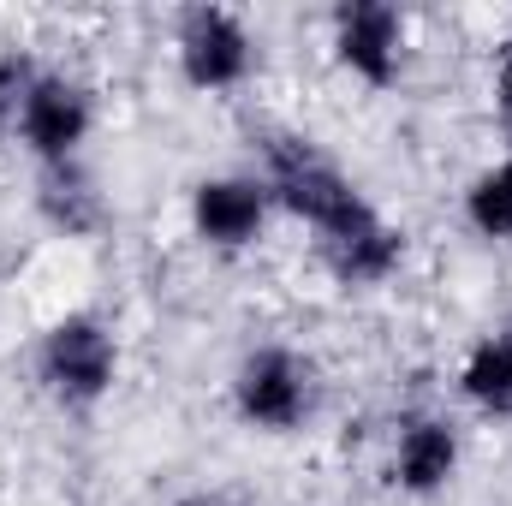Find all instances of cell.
Here are the masks:
<instances>
[{"label":"cell","instance_id":"obj_1","mask_svg":"<svg viewBox=\"0 0 512 506\" xmlns=\"http://www.w3.org/2000/svg\"><path fill=\"white\" fill-rule=\"evenodd\" d=\"M256 179L268 185V203L286 209L292 221H304L316 239H334V233L376 215V203L358 191V179L298 131H274L262 143V173Z\"/></svg>","mask_w":512,"mask_h":506},{"label":"cell","instance_id":"obj_2","mask_svg":"<svg viewBox=\"0 0 512 506\" xmlns=\"http://www.w3.org/2000/svg\"><path fill=\"white\" fill-rule=\"evenodd\" d=\"M36 381L54 405L90 411L114 393L120 381V340L96 310H66L42 328L36 340Z\"/></svg>","mask_w":512,"mask_h":506},{"label":"cell","instance_id":"obj_3","mask_svg":"<svg viewBox=\"0 0 512 506\" xmlns=\"http://www.w3.org/2000/svg\"><path fill=\"white\" fill-rule=\"evenodd\" d=\"M322 405V376L298 346H251L233 370V411L256 435H298Z\"/></svg>","mask_w":512,"mask_h":506},{"label":"cell","instance_id":"obj_4","mask_svg":"<svg viewBox=\"0 0 512 506\" xmlns=\"http://www.w3.org/2000/svg\"><path fill=\"white\" fill-rule=\"evenodd\" d=\"M173 60L197 96H233L256 78V36L233 6H185L173 18Z\"/></svg>","mask_w":512,"mask_h":506},{"label":"cell","instance_id":"obj_5","mask_svg":"<svg viewBox=\"0 0 512 506\" xmlns=\"http://www.w3.org/2000/svg\"><path fill=\"white\" fill-rule=\"evenodd\" d=\"M328 48L364 90H393L405 78L411 18L393 0H346L328 12Z\"/></svg>","mask_w":512,"mask_h":506},{"label":"cell","instance_id":"obj_6","mask_svg":"<svg viewBox=\"0 0 512 506\" xmlns=\"http://www.w3.org/2000/svg\"><path fill=\"white\" fill-rule=\"evenodd\" d=\"M90 131H96V96H90V84L72 78V72H48L42 66V78L24 96V114H18V131L12 137L42 167H66V161L84 155Z\"/></svg>","mask_w":512,"mask_h":506},{"label":"cell","instance_id":"obj_7","mask_svg":"<svg viewBox=\"0 0 512 506\" xmlns=\"http://www.w3.org/2000/svg\"><path fill=\"white\" fill-rule=\"evenodd\" d=\"M268 185L256 173H209L191 185V233L221 256L251 251L268 227Z\"/></svg>","mask_w":512,"mask_h":506},{"label":"cell","instance_id":"obj_8","mask_svg":"<svg viewBox=\"0 0 512 506\" xmlns=\"http://www.w3.org/2000/svg\"><path fill=\"white\" fill-rule=\"evenodd\" d=\"M459 459H465V447H459L453 417H441V411H405V417H399V429H393L387 477H393V489H399V495L429 501V495L453 489Z\"/></svg>","mask_w":512,"mask_h":506},{"label":"cell","instance_id":"obj_9","mask_svg":"<svg viewBox=\"0 0 512 506\" xmlns=\"http://www.w3.org/2000/svg\"><path fill=\"white\" fill-rule=\"evenodd\" d=\"M316 256H322V268H328L346 292H370V286H382V280L399 274V262H405V233L376 209L370 221H358V227H346V233H334V239H316Z\"/></svg>","mask_w":512,"mask_h":506},{"label":"cell","instance_id":"obj_10","mask_svg":"<svg viewBox=\"0 0 512 506\" xmlns=\"http://www.w3.org/2000/svg\"><path fill=\"white\" fill-rule=\"evenodd\" d=\"M36 209L60 239H96L108 227V197L96 191V179L84 173V161L66 167H42L36 179Z\"/></svg>","mask_w":512,"mask_h":506},{"label":"cell","instance_id":"obj_11","mask_svg":"<svg viewBox=\"0 0 512 506\" xmlns=\"http://www.w3.org/2000/svg\"><path fill=\"white\" fill-rule=\"evenodd\" d=\"M459 393L471 411L483 417H512V328L507 334H483L465 364H459Z\"/></svg>","mask_w":512,"mask_h":506},{"label":"cell","instance_id":"obj_12","mask_svg":"<svg viewBox=\"0 0 512 506\" xmlns=\"http://www.w3.org/2000/svg\"><path fill=\"white\" fill-rule=\"evenodd\" d=\"M465 227L489 245H512V155L465 185Z\"/></svg>","mask_w":512,"mask_h":506},{"label":"cell","instance_id":"obj_13","mask_svg":"<svg viewBox=\"0 0 512 506\" xmlns=\"http://www.w3.org/2000/svg\"><path fill=\"white\" fill-rule=\"evenodd\" d=\"M42 78V66H36V54L30 48H0V137H12L18 131V114H24V96H30V84Z\"/></svg>","mask_w":512,"mask_h":506},{"label":"cell","instance_id":"obj_14","mask_svg":"<svg viewBox=\"0 0 512 506\" xmlns=\"http://www.w3.org/2000/svg\"><path fill=\"white\" fill-rule=\"evenodd\" d=\"M495 108H501V120L512 126V36L501 42V60H495Z\"/></svg>","mask_w":512,"mask_h":506},{"label":"cell","instance_id":"obj_15","mask_svg":"<svg viewBox=\"0 0 512 506\" xmlns=\"http://www.w3.org/2000/svg\"><path fill=\"white\" fill-rule=\"evenodd\" d=\"M173 506H239V501H227V495H209V489H203V495H179Z\"/></svg>","mask_w":512,"mask_h":506}]
</instances>
